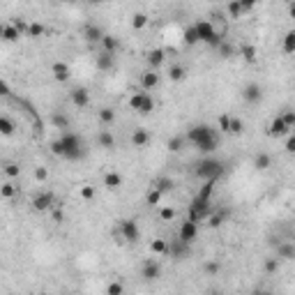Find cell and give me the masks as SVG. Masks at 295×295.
Returning a JSON list of instances; mask_svg holds the SVG:
<instances>
[{
    "label": "cell",
    "mask_w": 295,
    "mask_h": 295,
    "mask_svg": "<svg viewBox=\"0 0 295 295\" xmlns=\"http://www.w3.org/2000/svg\"><path fill=\"white\" fill-rule=\"evenodd\" d=\"M196 30H198V37H201L203 44H208V46H212V49H219L222 46V35L214 30V26L210 21H196Z\"/></svg>",
    "instance_id": "cell-5"
},
{
    "label": "cell",
    "mask_w": 295,
    "mask_h": 295,
    "mask_svg": "<svg viewBox=\"0 0 295 295\" xmlns=\"http://www.w3.org/2000/svg\"><path fill=\"white\" fill-rule=\"evenodd\" d=\"M290 131H293V129L286 125L284 115H277V118H272V122L268 125V134L272 138H284V136H288Z\"/></svg>",
    "instance_id": "cell-10"
},
{
    "label": "cell",
    "mask_w": 295,
    "mask_h": 295,
    "mask_svg": "<svg viewBox=\"0 0 295 295\" xmlns=\"http://www.w3.org/2000/svg\"><path fill=\"white\" fill-rule=\"evenodd\" d=\"M162 198H164V191L159 189L157 185H153V189L148 191V196H145V203L150 205V208H157L159 203H162Z\"/></svg>",
    "instance_id": "cell-27"
},
{
    "label": "cell",
    "mask_w": 295,
    "mask_h": 295,
    "mask_svg": "<svg viewBox=\"0 0 295 295\" xmlns=\"http://www.w3.org/2000/svg\"><path fill=\"white\" fill-rule=\"evenodd\" d=\"M97 145L102 150H115V136L111 134V129H102L97 134Z\"/></svg>",
    "instance_id": "cell-21"
},
{
    "label": "cell",
    "mask_w": 295,
    "mask_h": 295,
    "mask_svg": "<svg viewBox=\"0 0 295 295\" xmlns=\"http://www.w3.org/2000/svg\"><path fill=\"white\" fill-rule=\"evenodd\" d=\"M242 131H245V122H242L240 118H231V134L240 136Z\"/></svg>",
    "instance_id": "cell-45"
},
{
    "label": "cell",
    "mask_w": 295,
    "mask_h": 295,
    "mask_svg": "<svg viewBox=\"0 0 295 295\" xmlns=\"http://www.w3.org/2000/svg\"><path fill=\"white\" fill-rule=\"evenodd\" d=\"M51 71H53V79L58 83H67V81H69V77H71L69 65H67V62H62V60H55L53 65H51Z\"/></svg>",
    "instance_id": "cell-15"
},
{
    "label": "cell",
    "mask_w": 295,
    "mask_h": 295,
    "mask_svg": "<svg viewBox=\"0 0 295 295\" xmlns=\"http://www.w3.org/2000/svg\"><path fill=\"white\" fill-rule=\"evenodd\" d=\"M0 134H3V136H12V134H14V122H12L7 115H0Z\"/></svg>",
    "instance_id": "cell-38"
},
{
    "label": "cell",
    "mask_w": 295,
    "mask_h": 295,
    "mask_svg": "<svg viewBox=\"0 0 295 295\" xmlns=\"http://www.w3.org/2000/svg\"><path fill=\"white\" fill-rule=\"evenodd\" d=\"M270 166H272V157H270L268 153H258L256 157H254V169L256 171H268Z\"/></svg>",
    "instance_id": "cell-29"
},
{
    "label": "cell",
    "mask_w": 295,
    "mask_h": 295,
    "mask_svg": "<svg viewBox=\"0 0 295 295\" xmlns=\"http://www.w3.org/2000/svg\"><path fill=\"white\" fill-rule=\"evenodd\" d=\"M99 71H111L115 67V53H109V51H102L97 55V60H95Z\"/></svg>",
    "instance_id": "cell-17"
},
{
    "label": "cell",
    "mask_w": 295,
    "mask_h": 295,
    "mask_svg": "<svg viewBox=\"0 0 295 295\" xmlns=\"http://www.w3.org/2000/svg\"><path fill=\"white\" fill-rule=\"evenodd\" d=\"M62 159L67 162H81L86 157V145H83L81 134L77 131H62Z\"/></svg>",
    "instance_id": "cell-2"
},
{
    "label": "cell",
    "mask_w": 295,
    "mask_h": 295,
    "mask_svg": "<svg viewBox=\"0 0 295 295\" xmlns=\"http://www.w3.org/2000/svg\"><path fill=\"white\" fill-rule=\"evenodd\" d=\"M242 99H245L247 104H258L263 99V86H258V83H247V86L242 88Z\"/></svg>",
    "instance_id": "cell-12"
},
{
    "label": "cell",
    "mask_w": 295,
    "mask_h": 295,
    "mask_svg": "<svg viewBox=\"0 0 295 295\" xmlns=\"http://www.w3.org/2000/svg\"><path fill=\"white\" fill-rule=\"evenodd\" d=\"M131 145L134 148H148L150 145V131L143 129V127L134 129V134H131Z\"/></svg>",
    "instance_id": "cell-20"
},
{
    "label": "cell",
    "mask_w": 295,
    "mask_h": 295,
    "mask_svg": "<svg viewBox=\"0 0 295 295\" xmlns=\"http://www.w3.org/2000/svg\"><path fill=\"white\" fill-rule=\"evenodd\" d=\"M69 99H71V104L77 106V109H86V106L90 104V93H88V88L79 86V88H74V90L69 93Z\"/></svg>",
    "instance_id": "cell-13"
},
{
    "label": "cell",
    "mask_w": 295,
    "mask_h": 295,
    "mask_svg": "<svg viewBox=\"0 0 295 295\" xmlns=\"http://www.w3.org/2000/svg\"><path fill=\"white\" fill-rule=\"evenodd\" d=\"M0 35H3V42H7V44H14V42H19V39L23 37L21 30H19V28L14 26L12 21L3 26V33H0Z\"/></svg>",
    "instance_id": "cell-18"
},
{
    "label": "cell",
    "mask_w": 295,
    "mask_h": 295,
    "mask_svg": "<svg viewBox=\"0 0 295 295\" xmlns=\"http://www.w3.org/2000/svg\"><path fill=\"white\" fill-rule=\"evenodd\" d=\"M240 3H242V10H245V12H249V10H252V7L258 3V0H240Z\"/></svg>",
    "instance_id": "cell-56"
},
{
    "label": "cell",
    "mask_w": 295,
    "mask_h": 295,
    "mask_svg": "<svg viewBox=\"0 0 295 295\" xmlns=\"http://www.w3.org/2000/svg\"><path fill=\"white\" fill-rule=\"evenodd\" d=\"M145 26H148V14H143V12H136V14L131 17V28H134V30H143Z\"/></svg>",
    "instance_id": "cell-39"
},
{
    "label": "cell",
    "mask_w": 295,
    "mask_h": 295,
    "mask_svg": "<svg viewBox=\"0 0 295 295\" xmlns=\"http://www.w3.org/2000/svg\"><path fill=\"white\" fill-rule=\"evenodd\" d=\"M14 194H17V185L14 182H5V185L0 187V196L3 198H12Z\"/></svg>",
    "instance_id": "cell-43"
},
{
    "label": "cell",
    "mask_w": 295,
    "mask_h": 295,
    "mask_svg": "<svg viewBox=\"0 0 295 295\" xmlns=\"http://www.w3.org/2000/svg\"><path fill=\"white\" fill-rule=\"evenodd\" d=\"M53 205H55L53 191H39L37 196L33 198V210H37V212H46V210H51Z\"/></svg>",
    "instance_id": "cell-9"
},
{
    "label": "cell",
    "mask_w": 295,
    "mask_h": 295,
    "mask_svg": "<svg viewBox=\"0 0 295 295\" xmlns=\"http://www.w3.org/2000/svg\"><path fill=\"white\" fill-rule=\"evenodd\" d=\"M118 231H120L122 240L129 242V245H134V242L141 240V229H138V224L134 222V219H122L120 226H118Z\"/></svg>",
    "instance_id": "cell-7"
},
{
    "label": "cell",
    "mask_w": 295,
    "mask_h": 295,
    "mask_svg": "<svg viewBox=\"0 0 295 295\" xmlns=\"http://www.w3.org/2000/svg\"><path fill=\"white\" fill-rule=\"evenodd\" d=\"M129 109L136 111L141 115H150L155 111V99L150 95V90H141V93L131 95L129 97Z\"/></svg>",
    "instance_id": "cell-4"
},
{
    "label": "cell",
    "mask_w": 295,
    "mask_h": 295,
    "mask_svg": "<svg viewBox=\"0 0 295 295\" xmlns=\"http://www.w3.org/2000/svg\"><path fill=\"white\" fill-rule=\"evenodd\" d=\"M81 198L83 201H93L95 198V187L93 185H83L81 187Z\"/></svg>",
    "instance_id": "cell-47"
},
{
    "label": "cell",
    "mask_w": 295,
    "mask_h": 295,
    "mask_svg": "<svg viewBox=\"0 0 295 295\" xmlns=\"http://www.w3.org/2000/svg\"><path fill=\"white\" fill-rule=\"evenodd\" d=\"M187 141L196 148L198 153L210 155V153H214L219 145V134H217V129H212L210 125H194L187 131Z\"/></svg>",
    "instance_id": "cell-1"
},
{
    "label": "cell",
    "mask_w": 295,
    "mask_h": 295,
    "mask_svg": "<svg viewBox=\"0 0 295 295\" xmlns=\"http://www.w3.org/2000/svg\"><path fill=\"white\" fill-rule=\"evenodd\" d=\"M35 180H39V182H44V180H46V175H49V171H46V169H44V166H37V169H35Z\"/></svg>",
    "instance_id": "cell-52"
},
{
    "label": "cell",
    "mask_w": 295,
    "mask_h": 295,
    "mask_svg": "<svg viewBox=\"0 0 295 295\" xmlns=\"http://www.w3.org/2000/svg\"><path fill=\"white\" fill-rule=\"evenodd\" d=\"M224 173H226V166H224V162H222V159L203 157L201 162H196V164H194V175H196L201 182L219 180Z\"/></svg>",
    "instance_id": "cell-3"
},
{
    "label": "cell",
    "mask_w": 295,
    "mask_h": 295,
    "mask_svg": "<svg viewBox=\"0 0 295 295\" xmlns=\"http://www.w3.org/2000/svg\"><path fill=\"white\" fill-rule=\"evenodd\" d=\"M19 173H21V166L14 164V162H7L5 164V175L7 178H19Z\"/></svg>",
    "instance_id": "cell-46"
},
{
    "label": "cell",
    "mask_w": 295,
    "mask_h": 295,
    "mask_svg": "<svg viewBox=\"0 0 295 295\" xmlns=\"http://www.w3.org/2000/svg\"><path fill=\"white\" fill-rule=\"evenodd\" d=\"M214 185H217V180H205L201 185V189H198L196 196L205 198V201H212V191H214Z\"/></svg>",
    "instance_id": "cell-32"
},
{
    "label": "cell",
    "mask_w": 295,
    "mask_h": 295,
    "mask_svg": "<svg viewBox=\"0 0 295 295\" xmlns=\"http://www.w3.org/2000/svg\"><path fill=\"white\" fill-rule=\"evenodd\" d=\"M203 270H205L208 274H217L219 270H222V265H219V263H214V261H210V263H205V265H203Z\"/></svg>",
    "instance_id": "cell-51"
},
{
    "label": "cell",
    "mask_w": 295,
    "mask_h": 295,
    "mask_svg": "<svg viewBox=\"0 0 295 295\" xmlns=\"http://www.w3.org/2000/svg\"><path fill=\"white\" fill-rule=\"evenodd\" d=\"M231 118H233V115H229V113L219 115V129L224 131V134H231Z\"/></svg>",
    "instance_id": "cell-44"
},
{
    "label": "cell",
    "mask_w": 295,
    "mask_h": 295,
    "mask_svg": "<svg viewBox=\"0 0 295 295\" xmlns=\"http://www.w3.org/2000/svg\"><path fill=\"white\" fill-rule=\"evenodd\" d=\"M240 55H242V60L252 65V62H256L258 51H256V46H254V44H242V46H240Z\"/></svg>",
    "instance_id": "cell-30"
},
{
    "label": "cell",
    "mask_w": 295,
    "mask_h": 295,
    "mask_svg": "<svg viewBox=\"0 0 295 295\" xmlns=\"http://www.w3.org/2000/svg\"><path fill=\"white\" fill-rule=\"evenodd\" d=\"M99 120H102V125L111 127L115 122V111L109 109V106H104V109H99Z\"/></svg>",
    "instance_id": "cell-34"
},
{
    "label": "cell",
    "mask_w": 295,
    "mask_h": 295,
    "mask_svg": "<svg viewBox=\"0 0 295 295\" xmlns=\"http://www.w3.org/2000/svg\"><path fill=\"white\" fill-rule=\"evenodd\" d=\"M155 185H157L159 189H162V191H164V194H166V191H171V187H173V182H171L169 178H166V180H164V178H162V180H157V182H155Z\"/></svg>",
    "instance_id": "cell-53"
},
{
    "label": "cell",
    "mask_w": 295,
    "mask_h": 295,
    "mask_svg": "<svg viewBox=\"0 0 295 295\" xmlns=\"http://www.w3.org/2000/svg\"><path fill=\"white\" fill-rule=\"evenodd\" d=\"M118 49H120V39L115 37V35H104V39H102V51L118 53Z\"/></svg>",
    "instance_id": "cell-28"
},
{
    "label": "cell",
    "mask_w": 295,
    "mask_h": 295,
    "mask_svg": "<svg viewBox=\"0 0 295 295\" xmlns=\"http://www.w3.org/2000/svg\"><path fill=\"white\" fill-rule=\"evenodd\" d=\"M106 293H109V295H122V293H125V286L118 284V281H113V284L106 286Z\"/></svg>",
    "instance_id": "cell-48"
},
{
    "label": "cell",
    "mask_w": 295,
    "mask_h": 295,
    "mask_svg": "<svg viewBox=\"0 0 295 295\" xmlns=\"http://www.w3.org/2000/svg\"><path fill=\"white\" fill-rule=\"evenodd\" d=\"M164 60H166V53H164L162 49H153V51H148V55H145L148 67H150V69H155V71H157L159 67L164 65Z\"/></svg>",
    "instance_id": "cell-16"
},
{
    "label": "cell",
    "mask_w": 295,
    "mask_h": 295,
    "mask_svg": "<svg viewBox=\"0 0 295 295\" xmlns=\"http://www.w3.org/2000/svg\"><path fill=\"white\" fill-rule=\"evenodd\" d=\"M93 5H104V3H109V0H90Z\"/></svg>",
    "instance_id": "cell-58"
},
{
    "label": "cell",
    "mask_w": 295,
    "mask_h": 295,
    "mask_svg": "<svg viewBox=\"0 0 295 295\" xmlns=\"http://www.w3.org/2000/svg\"><path fill=\"white\" fill-rule=\"evenodd\" d=\"M175 217V210L173 208H164L162 210V219H166V222H171V219Z\"/></svg>",
    "instance_id": "cell-55"
},
{
    "label": "cell",
    "mask_w": 295,
    "mask_h": 295,
    "mask_svg": "<svg viewBox=\"0 0 295 295\" xmlns=\"http://www.w3.org/2000/svg\"><path fill=\"white\" fill-rule=\"evenodd\" d=\"M51 125H53L55 129L67 131L69 129V118H67L62 111H53V113H51Z\"/></svg>",
    "instance_id": "cell-25"
},
{
    "label": "cell",
    "mask_w": 295,
    "mask_h": 295,
    "mask_svg": "<svg viewBox=\"0 0 295 295\" xmlns=\"http://www.w3.org/2000/svg\"><path fill=\"white\" fill-rule=\"evenodd\" d=\"M210 214H212L210 201H205V198H201V196H194V201H191V205H189V219H194L196 224H201V222H208Z\"/></svg>",
    "instance_id": "cell-6"
},
{
    "label": "cell",
    "mask_w": 295,
    "mask_h": 295,
    "mask_svg": "<svg viewBox=\"0 0 295 295\" xmlns=\"http://www.w3.org/2000/svg\"><path fill=\"white\" fill-rule=\"evenodd\" d=\"M185 77H187V69L182 65H173L169 69V79H171V81H175V83H178V81H185Z\"/></svg>",
    "instance_id": "cell-37"
},
{
    "label": "cell",
    "mask_w": 295,
    "mask_h": 295,
    "mask_svg": "<svg viewBox=\"0 0 295 295\" xmlns=\"http://www.w3.org/2000/svg\"><path fill=\"white\" fill-rule=\"evenodd\" d=\"M185 141H187V136H182V134L173 136L169 143H166V148H169V153H180L182 148H185Z\"/></svg>",
    "instance_id": "cell-35"
},
{
    "label": "cell",
    "mask_w": 295,
    "mask_h": 295,
    "mask_svg": "<svg viewBox=\"0 0 295 295\" xmlns=\"http://www.w3.org/2000/svg\"><path fill=\"white\" fill-rule=\"evenodd\" d=\"M279 268H281V261H279L277 256H270V258H265V272H268V274H274Z\"/></svg>",
    "instance_id": "cell-42"
},
{
    "label": "cell",
    "mask_w": 295,
    "mask_h": 295,
    "mask_svg": "<svg viewBox=\"0 0 295 295\" xmlns=\"http://www.w3.org/2000/svg\"><path fill=\"white\" fill-rule=\"evenodd\" d=\"M83 35H86V39H88L90 44H102V39H104L106 33H104V30H102L99 26H88Z\"/></svg>",
    "instance_id": "cell-24"
},
{
    "label": "cell",
    "mask_w": 295,
    "mask_h": 295,
    "mask_svg": "<svg viewBox=\"0 0 295 295\" xmlns=\"http://www.w3.org/2000/svg\"><path fill=\"white\" fill-rule=\"evenodd\" d=\"M274 247H277V254H274V256H277L279 261H295V242L279 240Z\"/></svg>",
    "instance_id": "cell-14"
},
{
    "label": "cell",
    "mask_w": 295,
    "mask_h": 295,
    "mask_svg": "<svg viewBox=\"0 0 295 295\" xmlns=\"http://www.w3.org/2000/svg\"><path fill=\"white\" fill-rule=\"evenodd\" d=\"M182 39H185V46H196V44L201 42V37H198V30H196V23H191V26L185 28Z\"/></svg>",
    "instance_id": "cell-23"
},
{
    "label": "cell",
    "mask_w": 295,
    "mask_h": 295,
    "mask_svg": "<svg viewBox=\"0 0 295 295\" xmlns=\"http://www.w3.org/2000/svg\"><path fill=\"white\" fill-rule=\"evenodd\" d=\"M288 14H290V19H295V0L288 5Z\"/></svg>",
    "instance_id": "cell-57"
},
{
    "label": "cell",
    "mask_w": 295,
    "mask_h": 295,
    "mask_svg": "<svg viewBox=\"0 0 295 295\" xmlns=\"http://www.w3.org/2000/svg\"><path fill=\"white\" fill-rule=\"evenodd\" d=\"M226 217H229V210H224V212H214L208 217V226L210 229H219V226L226 222Z\"/></svg>",
    "instance_id": "cell-36"
},
{
    "label": "cell",
    "mask_w": 295,
    "mask_h": 295,
    "mask_svg": "<svg viewBox=\"0 0 295 295\" xmlns=\"http://www.w3.org/2000/svg\"><path fill=\"white\" fill-rule=\"evenodd\" d=\"M141 277L145 279V281H157V279L162 277V265H159L155 258H148V261H143Z\"/></svg>",
    "instance_id": "cell-11"
},
{
    "label": "cell",
    "mask_w": 295,
    "mask_h": 295,
    "mask_svg": "<svg viewBox=\"0 0 295 295\" xmlns=\"http://www.w3.org/2000/svg\"><path fill=\"white\" fill-rule=\"evenodd\" d=\"M178 238H180L182 242H187V245H191V242L198 238V224L194 222V219L187 217L185 222L180 224V231H178Z\"/></svg>",
    "instance_id": "cell-8"
},
{
    "label": "cell",
    "mask_w": 295,
    "mask_h": 295,
    "mask_svg": "<svg viewBox=\"0 0 295 295\" xmlns=\"http://www.w3.org/2000/svg\"><path fill=\"white\" fill-rule=\"evenodd\" d=\"M187 247H189V245H187V242H182L180 238H178L175 242H171V256H173L175 261H180V258L187 254Z\"/></svg>",
    "instance_id": "cell-31"
},
{
    "label": "cell",
    "mask_w": 295,
    "mask_h": 295,
    "mask_svg": "<svg viewBox=\"0 0 295 295\" xmlns=\"http://www.w3.org/2000/svg\"><path fill=\"white\" fill-rule=\"evenodd\" d=\"M104 187H106V189H111V191L120 189V187H122V175H120V173H115V171L106 173V175H104Z\"/></svg>",
    "instance_id": "cell-26"
},
{
    "label": "cell",
    "mask_w": 295,
    "mask_h": 295,
    "mask_svg": "<svg viewBox=\"0 0 295 295\" xmlns=\"http://www.w3.org/2000/svg\"><path fill=\"white\" fill-rule=\"evenodd\" d=\"M242 14H245V10H242L240 0H231V3H229V17L231 19H240Z\"/></svg>",
    "instance_id": "cell-40"
},
{
    "label": "cell",
    "mask_w": 295,
    "mask_h": 295,
    "mask_svg": "<svg viewBox=\"0 0 295 295\" xmlns=\"http://www.w3.org/2000/svg\"><path fill=\"white\" fill-rule=\"evenodd\" d=\"M42 35H44V26H42V23H30V26H28L26 37H30V39H39Z\"/></svg>",
    "instance_id": "cell-41"
},
{
    "label": "cell",
    "mask_w": 295,
    "mask_h": 295,
    "mask_svg": "<svg viewBox=\"0 0 295 295\" xmlns=\"http://www.w3.org/2000/svg\"><path fill=\"white\" fill-rule=\"evenodd\" d=\"M51 153H53L55 157H62V141H60V138L51 143Z\"/></svg>",
    "instance_id": "cell-54"
},
{
    "label": "cell",
    "mask_w": 295,
    "mask_h": 295,
    "mask_svg": "<svg viewBox=\"0 0 295 295\" xmlns=\"http://www.w3.org/2000/svg\"><path fill=\"white\" fill-rule=\"evenodd\" d=\"M281 115H284L286 125H288L290 129H295V111H293V109H286V111H284V113H281Z\"/></svg>",
    "instance_id": "cell-50"
},
{
    "label": "cell",
    "mask_w": 295,
    "mask_h": 295,
    "mask_svg": "<svg viewBox=\"0 0 295 295\" xmlns=\"http://www.w3.org/2000/svg\"><path fill=\"white\" fill-rule=\"evenodd\" d=\"M281 49H284L286 55L295 53V30H288V33L284 35V44H281Z\"/></svg>",
    "instance_id": "cell-33"
},
{
    "label": "cell",
    "mask_w": 295,
    "mask_h": 295,
    "mask_svg": "<svg viewBox=\"0 0 295 295\" xmlns=\"http://www.w3.org/2000/svg\"><path fill=\"white\" fill-rule=\"evenodd\" d=\"M284 150L288 155H295V131H290L288 134V138H286V145H284Z\"/></svg>",
    "instance_id": "cell-49"
},
{
    "label": "cell",
    "mask_w": 295,
    "mask_h": 295,
    "mask_svg": "<svg viewBox=\"0 0 295 295\" xmlns=\"http://www.w3.org/2000/svg\"><path fill=\"white\" fill-rule=\"evenodd\" d=\"M159 86V74L155 69L150 71H143L141 74V88L143 90H155V88Z\"/></svg>",
    "instance_id": "cell-22"
},
{
    "label": "cell",
    "mask_w": 295,
    "mask_h": 295,
    "mask_svg": "<svg viewBox=\"0 0 295 295\" xmlns=\"http://www.w3.org/2000/svg\"><path fill=\"white\" fill-rule=\"evenodd\" d=\"M150 252L155 254V256H171V242L162 240V238H155L153 242H150Z\"/></svg>",
    "instance_id": "cell-19"
}]
</instances>
